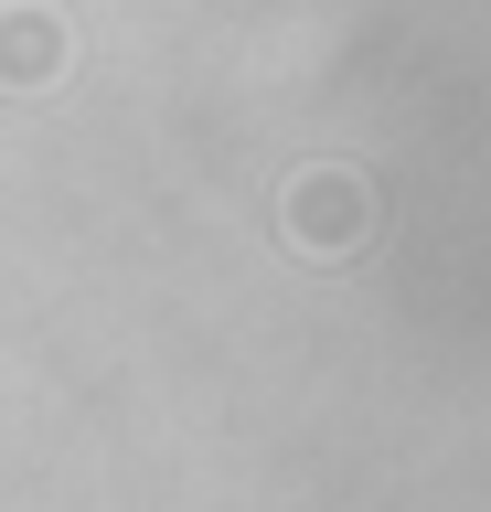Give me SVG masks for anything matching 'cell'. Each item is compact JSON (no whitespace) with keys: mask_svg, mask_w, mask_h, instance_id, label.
Instances as JSON below:
<instances>
[{"mask_svg":"<svg viewBox=\"0 0 491 512\" xmlns=\"http://www.w3.org/2000/svg\"><path fill=\"white\" fill-rule=\"evenodd\" d=\"M54 64H65L54 11H0V86H54Z\"/></svg>","mask_w":491,"mask_h":512,"instance_id":"2","label":"cell"},{"mask_svg":"<svg viewBox=\"0 0 491 512\" xmlns=\"http://www.w3.org/2000/svg\"><path fill=\"white\" fill-rule=\"evenodd\" d=\"M278 224H289L299 256H353L363 235H374V192H363L353 171H299V192L278 203Z\"/></svg>","mask_w":491,"mask_h":512,"instance_id":"1","label":"cell"}]
</instances>
